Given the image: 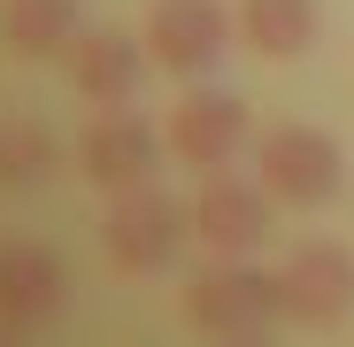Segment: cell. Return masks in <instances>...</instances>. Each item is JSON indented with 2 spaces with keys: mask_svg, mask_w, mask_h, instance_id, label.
I'll list each match as a JSON object with an SVG mask.
<instances>
[{
  "mask_svg": "<svg viewBox=\"0 0 354 347\" xmlns=\"http://www.w3.org/2000/svg\"><path fill=\"white\" fill-rule=\"evenodd\" d=\"M285 317V285H277V270H254L247 255L231 263V255H216L208 270H193L185 278V324L193 332H208L216 347H239V339H270V324Z\"/></svg>",
  "mask_w": 354,
  "mask_h": 347,
  "instance_id": "cell-1",
  "label": "cell"
},
{
  "mask_svg": "<svg viewBox=\"0 0 354 347\" xmlns=\"http://www.w3.org/2000/svg\"><path fill=\"white\" fill-rule=\"evenodd\" d=\"M193 240V208L169 201L162 186H131V193H108V216H100V255L108 270L124 278H154L169 270V255Z\"/></svg>",
  "mask_w": 354,
  "mask_h": 347,
  "instance_id": "cell-2",
  "label": "cell"
},
{
  "mask_svg": "<svg viewBox=\"0 0 354 347\" xmlns=\"http://www.w3.org/2000/svg\"><path fill=\"white\" fill-rule=\"evenodd\" d=\"M254 178L285 208H324L346 186V154L316 124H270V132H254Z\"/></svg>",
  "mask_w": 354,
  "mask_h": 347,
  "instance_id": "cell-3",
  "label": "cell"
},
{
  "mask_svg": "<svg viewBox=\"0 0 354 347\" xmlns=\"http://www.w3.org/2000/svg\"><path fill=\"white\" fill-rule=\"evenodd\" d=\"M231 31H239V8H223V0H147V54L154 70L169 78H208L223 54H231Z\"/></svg>",
  "mask_w": 354,
  "mask_h": 347,
  "instance_id": "cell-4",
  "label": "cell"
},
{
  "mask_svg": "<svg viewBox=\"0 0 354 347\" xmlns=\"http://www.w3.org/2000/svg\"><path fill=\"white\" fill-rule=\"evenodd\" d=\"M239 147H254V108H247L239 93H223V85H193L185 100L169 108V154L185 162V170L216 178V170L239 154Z\"/></svg>",
  "mask_w": 354,
  "mask_h": 347,
  "instance_id": "cell-5",
  "label": "cell"
},
{
  "mask_svg": "<svg viewBox=\"0 0 354 347\" xmlns=\"http://www.w3.org/2000/svg\"><path fill=\"white\" fill-rule=\"evenodd\" d=\"M277 285H285V317L308 324V332H331L354 317V247L339 240H301L285 263H277Z\"/></svg>",
  "mask_w": 354,
  "mask_h": 347,
  "instance_id": "cell-6",
  "label": "cell"
},
{
  "mask_svg": "<svg viewBox=\"0 0 354 347\" xmlns=\"http://www.w3.org/2000/svg\"><path fill=\"white\" fill-rule=\"evenodd\" d=\"M270 216H277V193L262 186V178H201V193H193V240L208 247V255H254L262 240H270Z\"/></svg>",
  "mask_w": 354,
  "mask_h": 347,
  "instance_id": "cell-7",
  "label": "cell"
},
{
  "mask_svg": "<svg viewBox=\"0 0 354 347\" xmlns=\"http://www.w3.org/2000/svg\"><path fill=\"white\" fill-rule=\"evenodd\" d=\"M154 162H162V132L131 108H100L85 139H77V170L100 186V193H131V186H154Z\"/></svg>",
  "mask_w": 354,
  "mask_h": 347,
  "instance_id": "cell-8",
  "label": "cell"
},
{
  "mask_svg": "<svg viewBox=\"0 0 354 347\" xmlns=\"http://www.w3.org/2000/svg\"><path fill=\"white\" fill-rule=\"evenodd\" d=\"M70 309V270L62 255H46L39 240H8L0 247V324L8 332H46Z\"/></svg>",
  "mask_w": 354,
  "mask_h": 347,
  "instance_id": "cell-9",
  "label": "cell"
},
{
  "mask_svg": "<svg viewBox=\"0 0 354 347\" xmlns=\"http://www.w3.org/2000/svg\"><path fill=\"white\" fill-rule=\"evenodd\" d=\"M147 39H131V31H85L77 46H70V85L93 100V108H131V93H139V78H147Z\"/></svg>",
  "mask_w": 354,
  "mask_h": 347,
  "instance_id": "cell-10",
  "label": "cell"
},
{
  "mask_svg": "<svg viewBox=\"0 0 354 347\" xmlns=\"http://www.w3.org/2000/svg\"><path fill=\"white\" fill-rule=\"evenodd\" d=\"M324 31V0H239V39L262 62H301Z\"/></svg>",
  "mask_w": 354,
  "mask_h": 347,
  "instance_id": "cell-11",
  "label": "cell"
},
{
  "mask_svg": "<svg viewBox=\"0 0 354 347\" xmlns=\"http://www.w3.org/2000/svg\"><path fill=\"white\" fill-rule=\"evenodd\" d=\"M77 31V0H0V46L8 54H70Z\"/></svg>",
  "mask_w": 354,
  "mask_h": 347,
  "instance_id": "cell-12",
  "label": "cell"
},
{
  "mask_svg": "<svg viewBox=\"0 0 354 347\" xmlns=\"http://www.w3.org/2000/svg\"><path fill=\"white\" fill-rule=\"evenodd\" d=\"M62 170V139L31 116H0V186L24 193V186H46Z\"/></svg>",
  "mask_w": 354,
  "mask_h": 347,
  "instance_id": "cell-13",
  "label": "cell"
},
{
  "mask_svg": "<svg viewBox=\"0 0 354 347\" xmlns=\"http://www.w3.org/2000/svg\"><path fill=\"white\" fill-rule=\"evenodd\" d=\"M0 347H24V332H8V324H0Z\"/></svg>",
  "mask_w": 354,
  "mask_h": 347,
  "instance_id": "cell-14",
  "label": "cell"
},
{
  "mask_svg": "<svg viewBox=\"0 0 354 347\" xmlns=\"http://www.w3.org/2000/svg\"><path fill=\"white\" fill-rule=\"evenodd\" d=\"M239 347H270V339H239Z\"/></svg>",
  "mask_w": 354,
  "mask_h": 347,
  "instance_id": "cell-15",
  "label": "cell"
}]
</instances>
